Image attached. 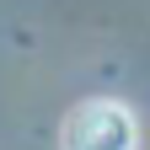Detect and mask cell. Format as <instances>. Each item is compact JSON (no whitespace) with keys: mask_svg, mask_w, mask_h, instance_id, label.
<instances>
[{"mask_svg":"<svg viewBox=\"0 0 150 150\" xmlns=\"http://www.w3.org/2000/svg\"><path fill=\"white\" fill-rule=\"evenodd\" d=\"M59 145L64 150H134L139 145V129H134V112H129L123 102L97 97V102H81L64 118Z\"/></svg>","mask_w":150,"mask_h":150,"instance_id":"1","label":"cell"}]
</instances>
